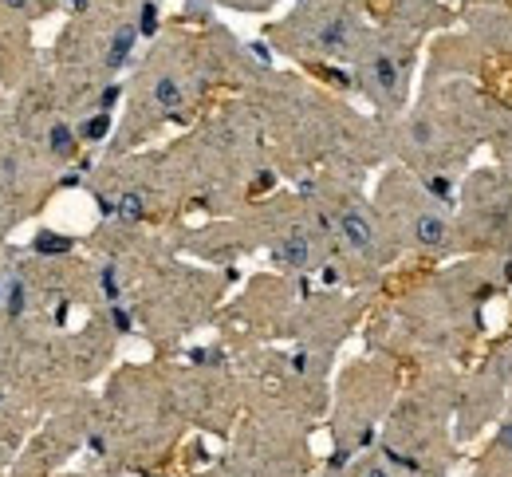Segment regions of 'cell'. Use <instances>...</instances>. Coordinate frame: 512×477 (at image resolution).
Returning a JSON list of instances; mask_svg holds the SVG:
<instances>
[{
  "instance_id": "12",
  "label": "cell",
  "mask_w": 512,
  "mask_h": 477,
  "mask_svg": "<svg viewBox=\"0 0 512 477\" xmlns=\"http://www.w3.org/2000/svg\"><path fill=\"white\" fill-rule=\"evenodd\" d=\"M402 383H406V371L394 359L375 355V351H367L343 367V375L331 387V407H327L331 410V422H327L331 474H343L359 454L375 450Z\"/></svg>"
},
{
  "instance_id": "14",
  "label": "cell",
  "mask_w": 512,
  "mask_h": 477,
  "mask_svg": "<svg viewBox=\"0 0 512 477\" xmlns=\"http://www.w3.org/2000/svg\"><path fill=\"white\" fill-rule=\"evenodd\" d=\"M426 44L422 36L406 32V28H394L375 20L363 48L355 52L351 60V95H359L371 115L379 119H394L402 115L410 103H414V79L422 68V56H426Z\"/></svg>"
},
{
  "instance_id": "17",
  "label": "cell",
  "mask_w": 512,
  "mask_h": 477,
  "mask_svg": "<svg viewBox=\"0 0 512 477\" xmlns=\"http://www.w3.org/2000/svg\"><path fill=\"white\" fill-rule=\"evenodd\" d=\"M182 403L193 426L209 434H229L237 414L245 407V387L237 375V359L229 343H209V347H190L182 363L174 367Z\"/></svg>"
},
{
  "instance_id": "11",
  "label": "cell",
  "mask_w": 512,
  "mask_h": 477,
  "mask_svg": "<svg viewBox=\"0 0 512 477\" xmlns=\"http://www.w3.org/2000/svg\"><path fill=\"white\" fill-rule=\"evenodd\" d=\"M233 359H237V375H241L249 410L296 418L312 426L331 407L327 375H331L335 355H323L300 343L292 347L256 343V347H233Z\"/></svg>"
},
{
  "instance_id": "28",
  "label": "cell",
  "mask_w": 512,
  "mask_h": 477,
  "mask_svg": "<svg viewBox=\"0 0 512 477\" xmlns=\"http://www.w3.org/2000/svg\"><path fill=\"white\" fill-rule=\"evenodd\" d=\"M217 12H237V16H268L276 12L280 4H292V0H209Z\"/></svg>"
},
{
  "instance_id": "9",
  "label": "cell",
  "mask_w": 512,
  "mask_h": 477,
  "mask_svg": "<svg viewBox=\"0 0 512 477\" xmlns=\"http://www.w3.org/2000/svg\"><path fill=\"white\" fill-rule=\"evenodd\" d=\"M233 280H237L233 269L186 265L178 257L154 265L127 296L134 332L154 343L158 351H174L201 324L217 320Z\"/></svg>"
},
{
  "instance_id": "19",
  "label": "cell",
  "mask_w": 512,
  "mask_h": 477,
  "mask_svg": "<svg viewBox=\"0 0 512 477\" xmlns=\"http://www.w3.org/2000/svg\"><path fill=\"white\" fill-rule=\"evenodd\" d=\"M512 399V328L489 343L461 379L457 399V442H481Z\"/></svg>"
},
{
  "instance_id": "7",
  "label": "cell",
  "mask_w": 512,
  "mask_h": 477,
  "mask_svg": "<svg viewBox=\"0 0 512 477\" xmlns=\"http://www.w3.org/2000/svg\"><path fill=\"white\" fill-rule=\"evenodd\" d=\"M296 186L323 213L331 245H335V269H331L327 288L383 292L386 273L402 261V249L390 237L375 198L363 190V178L320 170V174L300 178Z\"/></svg>"
},
{
  "instance_id": "3",
  "label": "cell",
  "mask_w": 512,
  "mask_h": 477,
  "mask_svg": "<svg viewBox=\"0 0 512 477\" xmlns=\"http://www.w3.org/2000/svg\"><path fill=\"white\" fill-rule=\"evenodd\" d=\"M170 150L186 213L225 217L268 198L280 186L272 146L249 95L209 107Z\"/></svg>"
},
{
  "instance_id": "10",
  "label": "cell",
  "mask_w": 512,
  "mask_h": 477,
  "mask_svg": "<svg viewBox=\"0 0 512 477\" xmlns=\"http://www.w3.org/2000/svg\"><path fill=\"white\" fill-rule=\"evenodd\" d=\"M83 190L99 209V221L166 229L186 217L182 186L170 162V150H127L103 154L87 166Z\"/></svg>"
},
{
  "instance_id": "1",
  "label": "cell",
  "mask_w": 512,
  "mask_h": 477,
  "mask_svg": "<svg viewBox=\"0 0 512 477\" xmlns=\"http://www.w3.org/2000/svg\"><path fill=\"white\" fill-rule=\"evenodd\" d=\"M512 292V257H453L386 288L371 312L367 351L394 359L402 371L469 367L489 336V304Z\"/></svg>"
},
{
  "instance_id": "24",
  "label": "cell",
  "mask_w": 512,
  "mask_h": 477,
  "mask_svg": "<svg viewBox=\"0 0 512 477\" xmlns=\"http://www.w3.org/2000/svg\"><path fill=\"white\" fill-rule=\"evenodd\" d=\"M469 477H512V399L509 407L501 410V418L493 422Z\"/></svg>"
},
{
  "instance_id": "4",
  "label": "cell",
  "mask_w": 512,
  "mask_h": 477,
  "mask_svg": "<svg viewBox=\"0 0 512 477\" xmlns=\"http://www.w3.org/2000/svg\"><path fill=\"white\" fill-rule=\"evenodd\" d=\"M497 107L501 91L469 79L422 83L402 115L383 119L386 158L418 174L434 194L457 202V186L473 170V154L489 150Z\"/></svg>"
},
{
  "instance_id": "18",
  "label": "cell",
  "mask_w": 512,
  "mask_h": 477,
  "mask_svg": "<svg viewBox=\"0 0 512 477\" xmlns=\"http://www.w3.org/2000/svg\"><path fill=\"white\" fill-rule=\"evenodd\" d=\"M308 426L296 418L249 410L225 477H304L308 470Z\"/></svg>"
},
{
  "instance_id": "2",
  "label": "cell",
  "mask_w": 512,
  "mask_h": 477,
  "mask_svg": "<svg viewBox=\"0 0 512 477\" xmlns=\"http://www.w3.org/2000/svg\"><path fill=\"white\" fill-rule=\"evenodd\" d=\"M256 107L280 178H308L320 170L367 178L386 166V127L363 115L343 91L300 68H272L245 91Z\"/></svg>"
},
{
  "instance_id": "15",
  "label": "cell",
  "mask_w": 512,
  "mask_h": 477,
  "mask_svg": "<svg viewBox=\"0 0 512 477\" xmlns=\"http://www.w3.org/2000/svg\"><path fill=\"white\" fill-rule=\"evenodd\" d=\"M461 257H512V162L473 166L457 186Z\"/></svg>"
},
{
  "instance_id": "16",
  "label": "cell",
  "mask_w": 512,
  "mask_h": 477,
  "mask_svg": "<svg viewBox=\"0 0 512 477\" xmlns=\"http://www.w3.org/2000/svg\"><path fill=\"white\" fill-rule=\"evenodd\" d=\"M316 280L288 273H260L245 284L241 296L225 312H217V324L225 343L233 347H256V343H292L300 300L308 296Z\"/></svg>"
},
{
  "instance_id": "13",
  "label": "cell",
  "mask_w": 512,
  "mask_h": 477,
  "mask_svg": "<svg viewBox=\"0 0 512 477\" xmlns=\"http://www.w3.org/2000/svg\"><path fill=\"white\" fill-rule=\"evenodd\" d=\"M371 198L383 213L390 237L398 241L402 257H410L418 265H446L453 257H461V249H457V202L434 194L406 166L386 162Z\"/></svg>"
},
{
  "instance_id": "5",
  "label": "cell",
  "mask_w": 512,
  "mask_h": 477,
  "mask_svg": "<svg viewBox=\"0 0 512 477\" xmlns=\"http://www.w3.org/2000/svg\"><path fill=\"white\" fill-rule=\"evenodd\" d=\"M186 422H190V414L182 403L174 367L134 363V367H123L111 375V383L95 407L87 446L103 458L150 462L182 438Z\"/></svg>"
},
{
  "instance_id": "6",
  "label": "cell",
  "mask_w": 512,
  "mask_h": 477,
  "mask_svg": "<svg viewBox=\"0 0 512 477\" xmlns=\"http://www.w3.org/2000/svg\"><path fill=\"white\" fill-rule=\"evenodd\" d=\"M465 367H418L386 414L375 450L398 470L418 477H449L461 466L465 446L457 442V399Z\"/></svg>"
},
{
  "instance_id": "27",
  "label": "cell",
  "mask_w": 512,
  "mask_h": 477,
  "mask_svg": "<svg viewBox=\"0 0 512 477\" xmlns=\"http://www.w3.org/2000/svg\"><path fill=\"white\" fill-rule=\"evenodd\" d=\"M146 4H166V0H64V12L67 16H75V12H103V8L130 12V8H146Z\"/></svg>"
},
{
  "instance_id": "22",
  "label": "cell",
  "mask_w": 512,
  "mask_h": 477,
  "mask_svg": "<svg viewBox=\"0 0 512 477\" xmlns=\"http://www.w3.org/2000/svg\"><path fill=\"white\" fill-rule=\"evenodd\" d=\"M375 20L394 24V28H406L414 36H422V40H434L438 32L457 28L461 8L449 4V0H379Z\"/></svg>"
},
{
  "instance_id": "26",
  "label": "cell",
  "mask_w": 512,
  "mask_h": 477,
  "mask_svg": "<svg viewBox=\"0 0 512 477\" xmlns=\"http://www.w3.org/2000/svg\"><path fill=\"white\" fill-rule=\"evenodd\" d=\"M343 477H418V474H406V470H398L394 462H386L379 450H367V454H359Z\"/></svg>"
},
{
  "instance_id": "21",
  "label": "cell",
  "mask_w": 512,
  "mask_h": 477,
  "mask_svg": "<svg viewBox=\"0 0 512 477\" xmlns=\"http://www.w3.org/2000/svg\"><path fill=\"white\" fill-rule=\"evenodd\" d=\"M64 12V0H0V83L20 91L44 64L32 28Z\"/></svg>"
},
{
  "instance_id": "30",
  "label": "cell",
  "mask_w": 512,
  "mask_h": 477,
  "mask_svg": "<svg viewBox=\"0 0 512 477\" xmlns=\"http://www.w3.org/2000/svg\"><path fill=\"white\" fill-rule=\"evenodd\" d=\"M509 328H512V324H509Z\"/></svg>"
},
{
  "instance_id": "20",
  "label": "cell",
  "mask_w": 512,
  "mask_h": 477,
  "mask_svg": "<svg viewBox=\"0 0 512 477\" xmlns=\"http://www.w3.org/2000/svg\"><path fill=\"white\" fill-rule=\"evenodd\" d=\"M446 79H469V83L505 91L512 83V68L505 60H497L469 28L457 24L449 32H438L422 56V83H446Z\"/></svg>"
},
{
  "instance_id": "23",
  "label": "cell",
  "mask_w": 512,
  "mask_h": 477,
  "mask_svg": "<svg viewBox=\"0 0 512 477\" xmlns=\"http://www.w3.org/2000/svg\"><path fill=\"white\" fill-rule=\"evenodd\" d=\"M461 28H469L497 60L512 68V0H461Z\"/></svg>"
},
{
  "instance_id": "29",
  "label": "cell",
  "mask_w": 512,
  "mask_h": 477,
  "mask_svg": "<svg viewBox=\"0 0 512 477\" xmlns=\"http://www.w3.org/2000/svg\"><path fill=\"white\" fill-rule=\"evenodd\" d=\"M0 115H4V91H0Z\"/></svg>"
},
{
  "instance_id": "25",
  "label": "cell",
  "mask_w": 512,
  "mask_h": 477,
  "mask_svg": "<svg viewBox=\"0 0 512 477\" xmlns=\"http://www.w3.org/2000/svg\"><path fill=\"white\" fill-rule=\"evenodd\" d=\"M489 154L493 162H512V83L501 91V107H497V127L489 138Z\"/></svg>"
},
{
  "instance_id": "8",
  "label": "cell",
  "mask_w": 512,
  "mask_h": 477,
  "mask_svg": "<svg viewBox=\"0 0 512 477\" xmlns=\"http://www.w3.org/2000/svg\"><path fill=\"white\" fill-rule=\"evenodd\" d=\"M371 24L375 12L363 0H292L288 12H280L260 28V40L268 44L272 56L351 95L347 68L363 48Z\"/></svg>"
}]
</instances>
